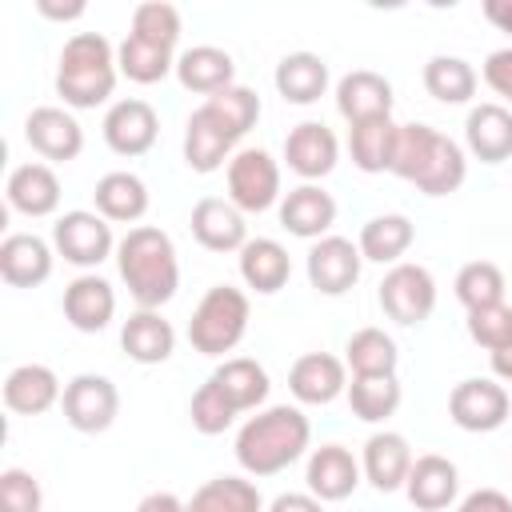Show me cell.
<instances>
[{
    "instance_id": "1",
    "label": "cell",
    "mask_w": 512,
    "mask_h": 512,
    "mask_svg": "<svg viewBox=\"0 0 512 512\" xmlns=\"http://www.w3.org/2000/svg\"><path fill=\"white\" fill-rule=\"evenodd\" d=\"M312 424L296 404H272L236 432V460L248 476H276L308 452Z\"/></svg>"
},
{
    "instance_id": "2",
    "label": "cell",
    "mask_w": 512,
    "mask_h": 512,
    "mask_svg": "<svg viewBox=\"0 0 512 512\" xmlns=\"http://www.w3.org/2000/svg\"><path fill=\"white\" fill-rule=\"evenodd\" d=\"M116 268H120V280L128 284V292L140 308L160 312V304H168L180 288L176 244L168 232H160L152 224L128 228V236L116 244Z\"/></svg>"
},
{
    "instance_id": "3",
    "label": "cell",
    "mask_w": 512,
    "mask_h": 512,
    "mask_svg": "<svg viewBox=\"0 0 512 512\" xmlns=\"http://www.w3.org/2000/svg\"><path fill=\"white\" fill-rule=\"evenodd\" d=\"M392 172L416 184L424 196H448L464 184L468 160H464V148L452 136L436 132L432 124H400Z\"/></svg>"
},
{
    "instance_id": "4",
    "label": "cell",
    "mask_w": 512,
    "mask_h": 512,
    "mask_svg": "<svg viewBox=\"0 0 512 512\" xmlns=\"http://www.w3.org/2000/svg\"><path fill=\"white\" fill-rule=\"evenodd\" d=\"M120 76L116 48L100 32H76L64 40L56 60V96L64 108H96L112 96Z\"/></svg>"
},
{
    "instance_id": "5",
    "label": "cell",
    "mask_w": 512,
    "mask_h": 512,
    "mask_svg": "<svg viewBox=\"0 0 512 512\" xmlns=\"http://www.w3.org/2000/svg\"><path fill=\"white\" fill-rule=\"evenodd\" d=\"M248 312L252 308H248V296L240 288L212 284L200 296V304H196V312L188 320L192 348L200 356H224V352H232L244 340V332H248Z\"/></svg>"
},
{
    "instance_id": "6",
    "label": "cell",
    "mask_w": 512,
    "mask_h": 512,
    "mask_svg": "<svg viewBox=\"0 0 512 512\" xmlns=\"http://www.w3.org/2000/svg\"><path fill=\"white\" fill-rule=\"evenodd\" d=\"M376 296H380V308H384L388 320L412 328V324H424L432 316V308H436V280H432V272L424 264L400 260V264H392L384 272Z\"/></svg>"
},
{
    "instance_id": "7",
    "label": "cell",
    "mask_w": 512,
    "mask_h": 512,
    "mask_svg": "<svg viewBox=\"0 0 512 512\" xmlns=\"http://www.w3.org/2000/svg\"><path fill=\"white\" fill-rule=\"evenodd\" d=\"M52 248L76 268H96L116 252L112 224L96 208H72L52 224Z\"/></svg>"
},
{
    "instance_id": "8",
    "label": "cell",
    "mask_w": 512,
    "mask_h": 512,
    "mask_svg": "<svg viewBox=\"0 0 512 512\" xmlns=\"http://www.w3.org/2000/svg\"><path fill=\"white\" fill-rule=\"evenodd\" d=\"M228 200L240 212H268L280 200V164L264 148H240L228 160Z\"/></svg>"
},
{
    "instance_id": "9",
    "label": "cell",
    "mask_w": 512,
    "mask_h": 512,
    "mask_svg": "<svg viewBox=\"0 0 512 512\" xmlns=\"http://www.w3.org/2000/svg\"><path fill=\"white\" fill-rule=\"evenodd\" d=\"M60 408H64V420L76 428V432H108L116 412H120V392L108 376H96V372H80L64 384V396H60Z\"/></svg>"
},
{
    "instance_id": "10",
    "label": "cell",
    "mask_w": 512,
    "mask_h": 512,
    "mask_svg": "<svg viewBox=\"0 0 512 512\" xmlns=\"http://www.w3.org/2000/svg\"><path fill=\"white\" fill-rule=\"evenodd\" d=\"M512 412V396L500 380L492 376H472L460 380L448 396V416L464 432H496Z\"/></svg>"
},
{
    "instance_id": "11",
    "label": "cell",
    "mask_w": 512,
    "mask_h": 512,
    "mask_svg": "<svg viewBox=\"0 0 512 512\" xmlns=\"http://www.w3.org/2000/svg\"><path fill=\"white\" fill-rule=\"evenodd\" d=\"M24 140L36 156L52 160V164H68L84 152V128L68 108L56 104H40L28 112L24 120Z\"/></svg>"
},
{
    "instance_id": "12",
    "label": "cell",
    "mask_w": 512,
    "mask_h": 512,
    "mask_svg": "<svg viewBox=\"0 0 512 512\" xmlns=\"http://www.w3.org/2000/svg\"><path fill=\"white\" fill-rule=\"evenodd\" d=\"M364 256L348 236H320L308 248V284L320 296H344L360 280Z\"/></svg>"
},
{
    "instance_id": "13",
    "label": "cell",
    "mask_w": 512,
    "mask_h": 512,
    "mask_svg": "<svg viewBox=\"0 0 512 512\" xmlns=\"http://www.w3.org/2000/svg\"><path fill=\"white\" fill-rule=\"evenodd\" d=\"M104 144L116 152V156H144L156 136H160V116L148 100H116L108 112H104Z\"/></svg>"
},
{
    "instance_id": "14",
    "label": "cell",
    "mask_w": 512,
    "mask_h": 512,
    "mask_svg": "<svg viewBox=\"0 0 512 512\" xmlns=\"http://www.w3.org/2000/svg\"><path fill=\"white\" fill-rule=\"evenodd\" d=\"M284 160L296 176H304V184L328 176L340 160V144H336V132L320 120H300L288 136H284Z\"/></svg>"
},
{
    "instance_id": "15",
    "label": "cell",
    "mask_w": 512,
    "mask_h": 512,
    "mask_svg": "<svg viewBox=\"0 0 512 512\" xmlns=\"http://www.w3.org/2000/svg\"><path fill=\"white\" fill-rule=\"evenodd\" d=\"M232 148H236V136L216 120V112L208 104H200L184 124V164L192 172L208 176L216 168H228Z\"/></svg>"
},
{
    "instance_id": "16",
    "label": "cell",
    "mask_w": 512,
    "mask_h": 512,
    "mask_svg": "<svg viewBox=\"0 0 512 512\" xmlns=\"http://www.w3.org/2000/svg\"><path fill=\"white\" fill-rule=\"evenodd\" d=\"M288 388L300 404H332L348 392V364L332 352H304L288 368Z\"/></svg>"
},
{
    "instance_id": "17",
    "label": "cell",
    "mask_w": 512,
    "mask_h": 512,
    "mask_svg": "<svg viewBox=\"0 0 512 512\" xmlns=\"http://www.w3.org/2000/svg\"><path fill=\"white\" fill-rule=\"evenodd\" d=\"M60 308H64V320L76 332H104L112 324V316H116V292H112V284L104 276L84 272L64 288Z\"/></svg>"
},
{
    "instance_id": "18",
    "label": "cell",
    "mask_w": 512,
    "mask_h": 512,
    "mask_svg": "<svg viewBox=\"0 0 512 512\" xmlns=\"http://www.w3.org/2000/svg\"><path fill=\"white\" fill-rule=\"evenodd\" d=\"M360 476H364V472H360V460H356L344 444H320V448H312L308 472H304L308 492H312L316 500H324V504L352 496L356 484H360Z\"/></svg>"
},
{
    "instance_id": "19",
    "label": "cell",
    "mask_w": 512,
    "mask_h": 512,
    "mask_svg": "<svg viewBox=\"0 0 512 512\" xmlns=\"http://www.w3.org/2000/svg\"><path fill=\"white\" fill-rule=\"evenodd\" d=\"M404 492H408L412 508H420V512H448L460 492V472L448 456H436V452L416 456L412 472L404 480Z\"/></svg>"
},
{
    "instance_id": "20",
    "label": "cell",
    "mask_w": 512,
    "mask_h": 512,
    "mask_svg": "<svg viewBox=\"0 0 512 512\" xmlns=\"http://www.w3.org/2000/svg\"><path fill=\"white\" fill-rule=\"evenodd\" d=\"M192 236L208 252H240L248 244V224H244V212L232 200L204 196L192 208Z\"/></svg>"
},
{
    "instance_id": "21",
    "label": "cell",
    "mask_w": 512,
    "mask_h": 512,
    "mask_svg": "<svg viewBox=\"0 0 512 512\" xmlns=\"http://www.w3.org/2000/svg\"><path fill=\"white\" fill-rule=\"evenodd\" d=\"M0 276L12 288H36L52 276V244L36 232H8L0 240Z\"/></svg>"
},
{
    "instance_id": "22",
    "label": "cell",
    "mask_w": 512,
    "mask_h": 512,
    "mask_svg": "<svg viewBox=\"0 0 512 512\" xmlns=\"http://www.w3.org/2000/svg\"><path fill=\"white\" fill-rule=\"evenodd\" d=\"M412 448L400 432H372L364 440V456H360V472L376 492H396L404 488L408 472H412Z\"/></svg>"
},
{
    "instance_id": "23",
    "label": "cell",
    "mask_w": 512,
    "mask_h": 512,
    "mask_svg": "<svg viewBox=\"0 0 512 512\" xmlns=\"http://www.w3.org/2000/svg\"><path fill=\"white\" fill-rule=\"evenodd\" d=\"M280 224L300 240H320L336 224V200L320 184H300L280 196Z\"/></svg>"
},
{
    "instance_id": "24",
    "label": "cell",
    "mask_w": 512,
    "mask_h": 512,
    "mask_svg": "<svg viewBox=\"0 0 512 512\" xmlns=\"http://www.w3.org/2000/svg\"><path fill=\"white\" fill-rule=\"evenodd\" d=\"M464 144L484 164H504L512 156V108L488 100L476 104L464 120Z\"/></svg>"
},
{
    "instance_id": "25",
    "label": "cell",
    "mask_w": 512,
    "mask_h": 512,
    "mask_svg": "<svg viewBox=\"0 0 512 512\" xmlns=\"http://www.w3.org/2000/svg\"><path fill=\"white\" fill-rule=\"evenodd\" d=\"M4 196L20 216H32V220L36 216H52L60 208V180H56V172L48 164L28 160V164H16L8 172Z\"/></svg>"
},
{
    "instance_id": "26",
    "label": "cell",
    "mask_w": 512,
    "mask_h": 512,
    "mask_svg": "<svg viewBox=\"0 0 512 512\" xmlns=\"http://www.w3.org/2000/svg\"><path fill=\"white\" fill-rule=\"evenodd\" d=\"M336 108L348 124H360L372 116H392V84L372 68H356L336 80Z\"/></svg>"
},
{
    "instance_id": "27",
    "label": "cell",
    "mask_w": 512,
    "mask_h": 512,
    "mask_svg": "<svg viewBox=\"0 0 512 512\" xmlns=\"http://www.w3.org/2000/svg\"><path fill=\"white\" fill-rule=\"evenodd\" d=\"M64 388L48 364H16L4 376V404L16 416H40L52 404H60Z\"/></svg>"
},
{
    "instance_id": "28",
    "label": "cell",
    "mask_w": 512,
    "mask_h": 512,
    "mask_svg": "<svg viewBox=\"0 0 512 512\" xmlns=\"http://www.w3.org/2000/svg\"><path fill=\"white\" fill-rule=\"evenodd\" d=\"M120 348L128 352V360L136 364H164L176 352V328L156 312V308H140L124 320L120 328Z\"/></svg>"
},
{
    "instance_id": "29",
    "label": "cell",
    "mask_w": 512,
    "mask_h": 512,
    "mask_svg": "<svg viewBox=\"0 0 512 512\" xmlns=\"http://www.w3.org/2000/svg\"><path fill=\"white\" fill-rule=\"evenodd\" d=\"M176 80L188 88V92H200V96H216L224 92L228 84H236V64L224 48L216 44H196V48H184L176 56Z\"/></svg>"
},
{
    "instance_id": "30",
    "label": "cell",
    "mask_w": 512,
    "mask_h": 512,
    "mask_svg": "<svg viewBox=\"0 0 512 512\" xmlns=\"http://www.w3.org/2000/svg\"><path fill=\"white\" fill-rule=\"evenodd\" d=\"M92 204L108 224H136L148 212V184L136 172H104L92 188Z\"/></svg>"
},
{
    "instance_id": "31",
    "label": "cell",
    "mask_w": 512,
    "mask_h": 512,
    "mask_svg": "<svg viewBox=\"0 0 512 512\" xmlns=\"http://www.w3.org/2000/svg\"><path fill=\"white\" fill-rule=\"evenodd\" d=\"M240 276H244V284H248L252 292H260V296L280 292V288L288 284V276H292L288 248H284L280 240H272V236L248 240V244L240 248Z\"/></svg>"
},
{
    "instance_id": "32",
    "label": "cell",
    "mask_w": 512,
    "mask_h": 512,
    "mask_svg": "<svg viewBox=\"0 0 512 512\" xmlns=\"http://www.w3.org/2000/svg\"><path fill=\"white\" fill-rule=\"evenodd\" d=\"M276 92L288 104H316L328 92V60L316 52H288L276 64Z\"/></svg>"
},
{
    "instance_id": "33",
    "label": "cell",
    "mask_w": 512,
    "mask_h": 512,
    "mask_svg": "<svg viewBox=\"0 0 512 512\" xmlns=\"http://www.w3.org/2000/svg\"><path fill=\"white\" fill-rule=\"evenodd\" d=\"M400 124L392 116H372L360 124H348V152L360 172H392Z\"/></svg>"
},
{
    "instance_id": "34",
    "label": "cell",
    "mask_w": 512,
    "mask_h": 512,
    "mask_svg": "<svg viewBox=\"0 0 512 512\" xmlns=\"http://www.w3.org/2000/svg\"><path fill=\"white\" fill-rule=\"evenodd\" d=\"M208 380L224 392V400H228L236 412H252V408H260V404L268 400V388H272L264 364H256L252 356H228Z\"/></svg>"
},
{
    "instance_id": "35",
    "label": "cell",
    "mask_w": 512,
    "mask_h": 512,
    "mask_svg": "<svg viewBox=\"0 0 512 512\" xmlns=\"http://www.w3.org/2000/svg\"><path fill=\"white\" fill-rule=\"evenodd\" d=\"M412 240H416L412 220L400 216V212H384V216L364 220L356 248H360V256L372 260V264H400V256L412 248Z\"/></svg>"
},
{
    "instance_id": "36",
    "label": "cell",
    "mask_w": 512,
    "mask_h": 512,
    "mask_svg": "<svg viewBox=\"0 0 512 512\" xmlns=\"http://www.w3.org/2000/svg\"><path fill=\"white\" fill-rule=\"evenodd\" d=\"M188 512H264L260 488L244 476H216L208 484H200L188 500Z\"/></svg>"
},
{
    "instance_id": "37",
    "label": "cell",
    "mask_w": 512,
    "mask_h": 512,
    "mask_svg": "<svg viewBox=\"0 0 512 512\" xmlns=\"http://www.w3.org/2000/svg\"><path fill=\"white\" fill-rule=\"evenodd\" d=\"M344 364L352 368V376H396L400 352L384 328H360L344 344Z\"/></svg>"
},
{
    "instance_id": "38",
    "label": "cell",
    "mask_w": 512,
    "mask_h": 512,
    "mask_svg": "<svg viewBox=\"0 0 512 512\" xmlns=\"http://www.w3.org/2000/svg\"><path fill=\"white\" fill-rule=\"evenodd\" d=\"M424 88L432 100L440 104H468L476 96V68L464 60V56H448V52H436L428 64H424Z\"/></svg>"
},
{
    "instance_id": "39",
    "label": "cell",
    "mask_w": 512,
    "mask_h": 512,
    "mask_svg": "<svg viewBox=\"0 0 512 512\" xmlns=\"http://www.w3.org/2000/svg\"><path fill=\"white\" fill-rule=\"evenodd\" d=\"M116 64H120V76H128L132 84H160L168 72H176L172 48H156L148 40H136L132 32L120 40Z\"/></svg>"
},
{
    "instance_id": "40",
    "label": "cell",
    "mask_w": 512,
    "mask_h": 512,
    "mask_svg": "<svg viewBox=\"0 0 512 512\" xmlns=\"http://www.w3.org/2000/svg\"><path fill=\"white\" fill-rule=\"evenodd\" d=\"M400 380L396 376H352L348 384V408L364 424H380L400 408Z\"/></svg>"
},
{
    "instance_id": "41",
    "label": "cell",
    "mask_w": 512,
    "mask_h": 512,
    "mask_svg": "<svg viewBox=\"0 0 512 512\" xmlns=\"http://www.w3.org/2000/svg\"><path fill=\"white\" fill-rule=\"evenodd\" d=\"M456 300L472 312V308H488V304H504V272L492 260H472L456 272Z\"/></svg>"
},
{
    "instance_id": "42",
    "label": "cell",
    "mask_w": 512,
    "mask_h": 512,
    "mask_svg": "<svg viewBox=\"0 0 512 512\" xmlns=\"http://www.w3.org/2000/svg\"><path fill=\"white\" fill-rule=\"evenodd\" d=\"M180 28H184L180 24V8L168 4V0H144L132 12V36L136 40H148L156 48H176Z\"/></svg>"
},
{
    "instance_id": "43",
    "label": "cell",
    "mask_w": 512,
    "mask_h": 512,
    "mask_svg": "<svg viewBox=\"0 0 512 512\" xmlns=\"http://www.w3.org/2000/svg\"><path fill=\"white\" fill-rule=\"evenodd\" d=\"M204 104L216 112V120H220L236 140H244L248 128L260 120V96H256L252 88H244V84H228L224 92L208 96Z\"/></svg>"
},
{
    "instance_id": "44",
    "label": "cell",
    "mask_w": 512,
    "mask_h": 512,
    "mask_svg": "<svg viewBox=\"0 0 512 512\" xmlns=\"http://www.w3.org/2000/svg\"><path fill=\"white\" fill-rule=\"evenodd\" d=\"M188 416H192V428H196V432H204V436H220L224 428H232V420H236L240 412L224 400V392H220L212 380H204V384L192 392Z\"/></svg>"
},
{
    "instance_id": "45",
    "label": "cell",
    "mask_w": 512,
    "mask_h": 512,
    "mask_svg": "<svg viewBox=\"0 0 512 512\" xmlns=\"http://www.w3.org/2000/svg\"><path fill=\"white\" fill-rule=\"evenodd\" d=\"M468 336L496 352L504 344H512V304H488V308H472L468 312Z\"/></svg>"
},
{
    "instance_id": "46",
    "label": "cell",
    "mask_w": 512,
    "mask_h": 512,
    "mask_svg": "<svg viewBox=\"0 0 512 512\" xmlns=\"http://www.w3.org/2000/svg\"><path fill=\"white\" fill-rule=\"evenodd\" d=\"M44 492L40 480L24 468H4L0 472V512H40Z\"/></svg>"
},
{
    "instance_id": "47",
    "label": "cell",
    "mask_w": 512,
    "mask_h": 512,
    "mask_svg": "<svg viewBox=\"0 0 512 512\" xmlns=\"http://www.w3.org/2000/svg\"><path fill=\"white\" fill-rule=\"evenodd\" d=\"M484 84L504 100V108L512 104V44L508 48H496V52H488L484 56Z\"/></svg>"
},
{
    "instance_id": "48",
    "label": "cell",
    "mask_w": 512,
    "mask_h": 512,
    "mask_svg": "<svg viewBox=\"0 0 512 512\" xmlns=\"http://www.w3.org/2000/svg\"><path fill=\"white\" fill-rule=\"evenodd\" d=\"M448 512H512V500L500 488H476L460 500V508H448Z\"/></svg>"
},
{
    "instance_id": "49",
    "label": "cell",
    "mask_w": 512,
    "mask_h": 512,
    "mask_svg": "<svg viewBox=\"0 0 512 512\" xmlns=\"http://www.w3.org/2000/svg\"><path fill=\"white\" fill-rule=\"evenodd\" d=\"M268 512H324V500H316L312 492H280Z\"/></svg>"
},
{
    "instance_id": "50",
    "label": "cell",
    "mask_w": 512,
    "mask_h": 512,
    "mask_svg": "<svg viewBox=\"0 0 512 512\" xmlns=\"http://www.w3.org/2000/svg\"><path fill=\"white\" fill-rule=\"evenodd\" d=\"M36 8H40V16H48V20H76V16H84V0H68V4H60V0H36Z\"/></svg>"
},
{
    "instance_id": "51",
    "label": "cell",
    "mask_w": 512,
    "mask_h": 512,
    "mask_svg": "<svg viewBox=\"0 0 512 512\" xmlns=\"http://www.w3.org/2000/svg\"><path fill=\"white\" fill-rule=\"evenodd\" d=\"M136 512H188V508H184V500L176 492H148L136 504Z\"/></svg>"
},
{
    "instance_id": "52",
    "label": "cell",
    "mask_w": 512,
    "mask_h": 512,
    "mask_svg": "<svg viewBox=\"0 0 512 512\" xmlns=\"http://www.w3.org/2000/svg\"><path fill=\"white\" fill-rule=\"evenodd\" d=\"M484 16H488L500 32L512 36V0H484Z\"/></svg>"
},
{
    "instance_id": "53",
    "label": "cell",
    "mask_w": 512,
    "mask_h": 512,
    "mask_svg": "<svg viewBox=\"0 0 512 512\" xmlns=\"http://www.w3.org/2000/svg\"><path fill=\"white\" fill-rule=\"evenodd\" d=\"M488 356H492V376L504 380V384H512V344H504V348H496Z\"/></svg>"
}]
</instances>
